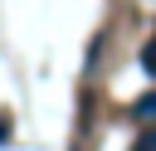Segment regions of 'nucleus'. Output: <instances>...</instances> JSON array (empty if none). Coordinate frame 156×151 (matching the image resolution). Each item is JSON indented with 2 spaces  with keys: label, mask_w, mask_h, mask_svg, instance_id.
<instances>
[{
  "label": "nucleus",
  "mask_w": 156,
  "mask_h": 151,
  "mask_svg": "<svg viewBox=\"0 0 156 151\" xmlns=\"http://www.w3.org/2000/svg\"><path fill=\"white\" fill-rule=\"evenodd\" d=\"M5 122H10V117H0V141H5Z\"/></svg>",
  "instance_id": "20e7f679"
},
{
  "label": "nucleus",
  "mask_w": 156,
  "mask_h": 151,
  "mask_svg": "<svg viewBox=\"0 0 156 151\" xmlns=\"http://www.w3.org/2000/svg\"><path fill=\"white\" fill-rule=\"evenodd\" d=\"M132 112H136L141 122H151V117H156V93H146V97H141V102H136Z\"/></svg>",
  "instance_id": "f257e3e1"
},
{
  "label": "nucleus",
  "mask_w": 156,
  "mask_h": 151,
  "mask_svg": "<svg viewBox=\"0 0 156 151\" xmlns=\"http://www.w3.org/2000/svg\"><path fill=\"white\" fill-rule=\"evenodd\" d=\"M132 151H156V132H146V136H136V141H132Z\"/></svg>",
  "instance_id": "7ed1b4c3"
},
{
  "label": "nucleus",
  "mask_w": 156,
  "mask_h": 151,
  "mask_svg": "<svg viewBox=\"0 0 156 151\" xmlns=\"http://www.w3.org/2000/svg\"><path fill=\"white\" fill-rule=\"evenodd\" d=\"M141 68H146V73H156V39L141 49Z\"/></svg>",
  "instance_id": "f03ea898"
}]
</instances>
